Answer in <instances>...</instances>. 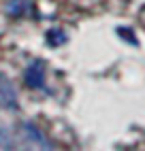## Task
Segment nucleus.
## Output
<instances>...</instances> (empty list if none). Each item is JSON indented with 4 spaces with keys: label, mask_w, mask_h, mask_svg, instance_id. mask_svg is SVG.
Returning <instances> with one entry per match:
<instances>
[{
    "label": "nucleus",
    "mask_w": 145,
    "mask_h": 151,
    "mask_svg": "<svg viewBox=\"0 0 145 151\" xmlns=\"http://www.w3.org/2000/svg\"><path fill=\"white\" fill-rule=\"evenodd\" d=\"M0 106L2 109H17V94L13 83L9 81V77L4 73H0Z\"/></svg>",
    "instance_id": "obj_1"
},
{
    "label": "nucleus",
    "mask_w": 145,
    "mask_h": 151,
    "mask_svg": "<svg viewBox=\"0 0 145 151\" xmlns=\"http://www.w3.org/2000/svg\"><path fill=\"white\" fill-rule=\"evenodd\" d=\"M26 83L30 87H43L45 83V68L41 62H34L26 68Z\"/></svg>",
    "instance_id": "obj_2"
}]
</instances>
